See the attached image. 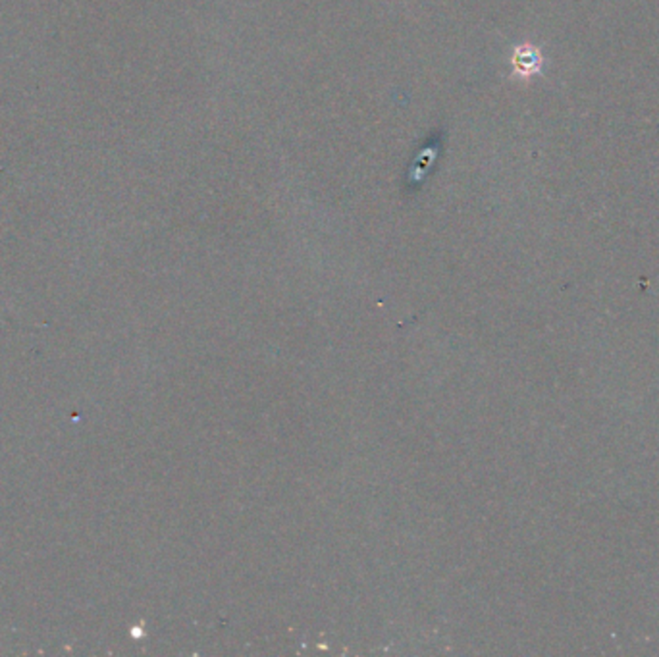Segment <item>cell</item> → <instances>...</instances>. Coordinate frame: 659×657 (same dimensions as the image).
<instances>
[{"label": "cell", "mask_w": 659, "mask_h": 657, "mask_svg": "<svg viewBox=\"0 0 659 657\" xmlns=\"http://www.w3.org/2000/svg\"><path fill=\"white\" fill-rule=\"evenodd\" d=\"M514 66H517V68H519L523 73H532L538 70L540 58L534 50H526V48H524V50H519V52H517Z\"/></svg>", "instance_id": "1"}]
</instances>
